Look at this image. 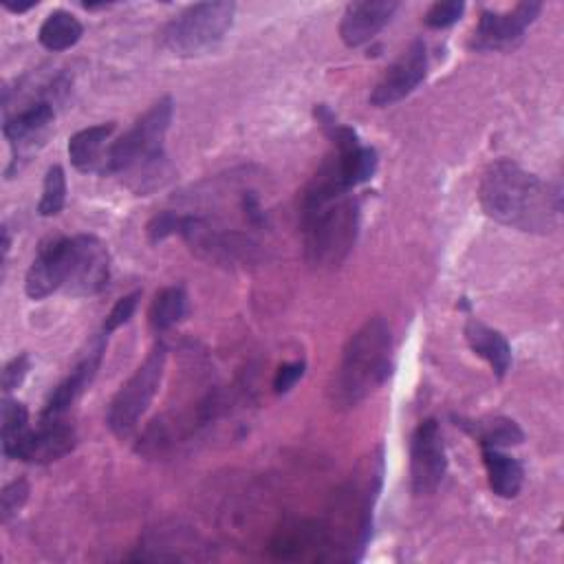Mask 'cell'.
<instances>
[{
    "mask_svg": "<svg viewBox=\"0 0 564 564\" xmlns=\"http://www.w3.org/2000/svg\"><path fill=\"white\" fill-rule=\"evenodd\" d=\"M478 198L489 218L531 234L553 231L562 214L560 187L509 159L494 161L482 172Z\"/></svg>",
    "mask_w": 564,
    "mask_h": 564,
    "instance_id": "obj_1",
    "label": "cell"
},
{
    "mask_svg": "<svg viewBox=\"0 0 564 564\" xmlns=\"http://www.w3.org/2000/svg\"><path fill=\"white\" fill-rule=\"evenodd\" d=\"M392 372V335L383 317L366 319L350 335L337 372L330 383V401L335 408H355Z\"/></svg>",
    "mask_w": 564,
    "mask_h": 564,
    "instance_id": "obj_2",
    "label": "cell"
},
{
    "mask_svg": "<svg viewBox=\"0 0 564 564\" xmlns=\"http://www.w3.org/2000/svg\"><path fill=\"white\" fill-rule=\"evenodd\" d=\"M172 97H163L152 104L123 137L108 145L104 172L128 176L130 185L139 194L159 187L167 165L163 141L172 121Z\"/></svg>",
    "mask_w": 564,
    "mask_h": 564,
    "instance_id": "obj_3",
    "label": "cell"
},
{
    "mask_svg": "<svg viewBox=\"0 0 564 564\" xmlns=\"http://www.w3.org/2000/svg\"><path fill=\"white\" fill-rule=\"evenodd\" d=\"M304 256L315 269L339 267L355 247L359 234V203L339 196L313 212L302 214Z\"/></svg>",
    "mask_w": 564,
    "mask_h": 564,
    "instance_id": "obj_4",
    "label": "cell"
},
{
    "mask_svg": "<svg viewBox=\"0 0 564 564\" xmlns=\"http://www.w3.org/2000/svg\"><path fill=\"white\" fill-rule=\"evenodd\" d=\"M236 2H198L174 15L161 31V46L178 57L214 48L229 31Z\"/></svg>",
    "mask_w": 564,
    "mask_h": 564,
    "instance_id": "obj_5",
    "label": "cell"
},
{
    "mask_svg": "<svg viewBox=\"0 0 564 564\" xmlns=\"http://www.w3.org/2000/svg\"><path fill=\"white\" fill-rule=\"evenodd\" d=\"M167 361V348L165 344H154L143 364L130 375V379L117 390L112 397L108 412H106V425L117 436H128L143 412L150 408L154 394L159 392V386L163 381Z\"/></svg>",
    "mask_w": 564,
    "mask_h": 564,
    "instance_id": "obj_6",
    "label": "cell"
},
{
    "mask_svg": "<svg viewBox=\"0 0 564 564\" xmlns=\"http://www.w3.org/2000/svg\"><path fill=\"white\" fill-rule=\"evenodd\" d=\"M110 278V256L106 245L95 236L68 238V264L64 291L70 295H95Z\"/></svg>",
    "mask_w": 564,
    "mask_h": 564,
    "instance_id": "obj_7",
    "label": "cell"
},
{
    "mask_svg": "<svg viewBox=\"0 0 564 564\" xmlns=\"http://www.w3.org/2000/svg\"><path fill=\"white\" fill-rule=\"evenodd\" d=\"M447 471V456L438 423L425 419L416 425L410 441V482L414 496H430L438 489Z\"/></svg>",
    "mask_w": 564,
    "mask_h": 564,
    "instance_id": "obj_8",
    "label": "cell"
},
{
    "mask_svg": "<svg viewBox=\"0 0 564 564\" xmlns=\"http://www.w3.org/2000/svg\"><path fill=\"white\" fill-rule=\"evenodd\" d=\"M540 2H520L513 9L498 13V11H482L478 26L474 29L469 46L476 51H505L518 44L524 31L533 24L540 15Z\"/></svg>",
    "mask_w": 564,
    "mask_h": 564,
    "instance_id": "obj_9",
    "label": "cell"
},
{
    "mask_svg": "<svg viewBox=\"0 0 564 564\" xmlns=\"http://www.w3.org/2000/svg\"><path fill=\"white\" fill-rule=\"evenodd\" d=\"M55 119L53 101L35 99L26 108L18 110L15 115H7L2 123V132L11 145L13 161L7 174L18 167V161H26L37 148L44 145L48 128Z\"/></svg>",
    "mask_w": 564,
    "mask_h": 564,
    "instance_id": "obj_10",
    "label": "cell"
},
{
    "mask_svg": "<svg viewBox=\"0 0 564 564\" xmlns=\"http://www.w3.org/2000/svg\"><path fill=\"white\" fill-rule=\"evenodd\" d=\"M427 73V53L421 40H414L383 73L370 93V104L377 108L392 106L408 97Z\"/></svg>",
    "mask_w": 564,
    "mask_h": 564,
    "instance_id": "obj_11",
    "label": "cell"
},
{
    "mask_svg": "<svg viewBox=\"0 0 564 564\" xmlns=\"http://www.w3.org/2000/svg\"><path fill=\"white\" fill-rule=\"evenodd\" d=\"M68 264V238H51L40 245L24 280V291L31 300H44L57 289H64Z\"/></svg>",
    "mask_w": 564,
    "mask_h": 564,
    "instance_id": "obj_12",
    "label": "cell"
},
{
    "mask_svg": "<svg viewBox=\"0 0 564 564\" xmlns=\"http://www.w3.org/2000/svg\"><path fill=\"white\" fill-rule=\"evenodd\" d=\"M106 350V335H99L88 350L82 355V359L75 364V368L70 370V375L51 392L42 416L40 419H62V414L82 397V392L93 383L99 366H101V357Z\"/></svg>",
    "mask_w": 564,
    "mask_h": 564,
    "instance_id": "obj_13",
    "label": "cell"
},
{
    "mask_svg": "<svg viewBox=\"0 0 564 564\" xmlns=\"http://www.w3.org/2000/svg\"><path fill=\"white\" fill-rule=\"evenodd\" d=\"M77 434L70 423L62 419H40V427L31 430L26 443L20 449L18 460L46 465L73 452Z\"/></svg>",
    "mask_w": 564,
    "mask_h": 564,
    "instance_id": "obj_14",
    "label": "cell"
},
{
    "mask_svg": "<svg viewBox=\"0 0 564 564\" xmlns=\"http://www.w3.org/2000/svg\"><path fill=\"white\" fill-rule=\"evenodd\" d=\"M399 9V2H350L344 9L339 35L346 46H361L370 42L392 18V13Z\"/></svg>",
    "mask_w": 564,
    "mask_h": 564,
    "instance_id": "obj_15",
    "label": "cell"
},
{
    "mask_svg": "<svg viewBox=\"0 0 564 564\" xmlns=\"http://www.w3.org/2000/svg\"><path fill=\"white\" fill-rule=\"evenodd\" d=\"M112 130H115V123L108 121V123L88 126L75 132L68 139V159L73 167L79 172H104L106 152H108V148L104 150V145L110 139Z\"/></svg>",
    "mask_w": 564,
    "mask_h": 564,
    "instance_id": "obj_16",
    "label": "cell"
},
{
    "mask_svg": "<svg viewBox=\"0 0 564 564\" xmlns=\"http://www.w3.org/2000/svg\"><path fill=\"white\" fill-rule=\"evenodd\" d=\"M465 339H467L469 348L489 364V368L494 370V375L498 379H502L509 372L511 346L498 330L489 328L487 324H482L478 319H467Z\"/></svg>",
    "mask_w": 564,
    "mask_h": 564,
    "instance_id": "obj_17",
    "label": "cell"
},
{
    "mask_svg": "<svg viewBox=\"0 0 564 564\" xmlns=\"http://www.w3.org/2000/svg\"><path fill=\"white\" fill-rule=\"evenodd\" d=\"M482 463L487 469L489 487L500 498H516L522 489L524 469L518 458L500 452L498 447H482Z\"/></svg>",
    "mask_w": 564,
    "mask_h": 564,
    "instance_id": "obj_18",
    "label": "cell"
},
{
    "mask_svg": "<svg viewBox=\"0 0 564 564\" xmlns=\"http://www.w3.org/2000/svg\"><path fill=\"white\" fill-rule=\"evenodd\" d=\"M456 425L463 427L467 434H471L480 447H498L500 449V447L518 445L524 438L518 423L511 419H505V416L480 419V421L456 419Z\"/></svg>",
    "mask_w": 564,
    "mask_h": 564,
    "instance_id": "obj_19",
    "label": "cell"
},
{
    "mask_svg": "<svg viewBox=\"0 0 564 564\" xmlns=\"http://www.w3.org/2000/svg\"><path fill=\"white\" fill-rule=\"evenodd\" d=\"M29 434H31L29 410L24 408V403H20L15 399H9V394H4V399H2V425H0V441H2L4 458L18 460L20 449L26 443Z\"/></svg>",
    "mask_w": 564,
    "mask_h": 564,
    "instance_id": "obj_20",
    "label": "cell"
},
{
    "mask_svg": "<svg viewBox=\"0 0 564 564\" xmlns=\"http://www.w3.org/2000/svg\"><path fill=\"white\" fill-rule=\"evenodd\" d=\"M82 33H84L82 22L73 13L57 9V11L48 13L46 20L42 22V26L37 31V40L44 48L57 53V51H66V48L75 46L79 42Z\"/></svg>",
    "mask_w": 564,
    "mask_h": 564,
    "instance_id": "obj_21",
    "label": "cell"
},
{
    "mask_svg": "<svg viewBox=\"0 0 564 564\" xmlns=\"http://www.w3.org/2000/svg\"><path fill=\"white\" fill-rule=\"evenodd\" d=\"M185 302L187 297L183 286H165L163 291H159L148 311L150 326L156 333L172 328L185 315Z\"/></svg>",
    "mask_w": 564,
    "mask_h": 564,
    "instance_id": "obj_22",
    "label": "cell"
},
{
    "mask_svg": "<svg viewBox=\"0 0 564 564\" xmlns=\"http://www.w3.org/2000/svg\"><path fill=\"white\" fill-rule=\"evenodd\" d=\"M64 203H66V174L62 165H51L44 176L37 212L40 216H55L62 212Z\"/></svg>",
    "mask_w": 564,
    "mask_h": 564,
    "instance_id": "obj_23",
    "label": "cell"
},
{
    "mask_svg": "<svg viewBox=\"0 0 564 564\" xmlns=\"http://www.w3.org/2000/svg\"><path fill=\"white\" fill-rule=\"evenodd\" d=\"M29 482L24 478H18V480H11L9 485L2 487L0 491V520L2 522H9L26 502L29 498Z\"/></svg>",
    "mask_w": 564,
    "mask_h": 564,
    "instance_id": "obj_24",
    "label": "cell"
},
{
    "mask_svg": "<svg viewBox=\"0 0 564 564\" xmlns=\"http://www.w3.org/2000/svg\"><path fill=\"white\" fill-rule=\"evenodd\" d=\"M465 11V2L460 0H445V2H434L427 13H425V24L430 29H445L452 26L454 22L460 20Z\"/></svg>",
    "mask_w": 564,
    "mask_h": 564,
    "instance_id": "obj_25",
    "label": "cell"
},
{
    "mask_svg": "<svg viewBox=\"0 0 564 564\" xmlns=\"http://www.w3.org/2000/svg\"><path fill=\"white\" fill-rule=\"evenodd\" d=\"M183 218H185V216H178V214H174V212H161V214H156V216L148 223V229H145L150 242L156 245V242L165 240V238L172 236V234H181Z\"/></svg>",
    "mask_w": 564,
    "mask_h": 564,
    "instance_id": "obj_26",
    "label": "cell"
},
{
    "mask_svg": "<svg viewBox=\"0 0 564 564\" xmlns=\"http://www.w3.org/2000/svg\"><path fill=\"white\" fill-rule=\"evenodd\" d=\"M139 297H141L139 291L119 297V300L115 302V306L110 308V313L106 315L104 333H112V330H117L119 326H123V324L132 317V313H134V308H137V304H139Z\"/></svg>",
    "mask_w": 564,
    "mask_h": 564,
    "instance_id": "obj_27",
    "label": "cell"
},
{
    "mask_svg": "<svg viewBox=\"0 0 564 564\" xmlns=\"http://www.w3.org/2000/svg\"><path fill=\"white\" fill-rule=\"evenodd\" d=\"M29 368H31L29 355H26V352L15 355V357L4 366V370H2V392H4V394L13 392V390L24 381Z\"/></svg>",
    "mask_w": 564,
    "mask_h": 564,
    "instance_id": "obj_28",
    "label": "cell"
},
{
    "mask_svg": "<svg viewBox=\"0 0 564 564\" xmlns=\"http://www.w3.org/2000/svg\"><path fill=\"white\" fill-rule=\"evenodd\" d=\"M304 368H306V364H304L302 359H300V361H291V364H282V366L275 370L273 390H275L278 394L289 392V390L297 383V379H302Z\"/></svg>",
    "mask_w": 564,
    "mask_h": 564,
    "instance_id": "obj_29",
    "label": "cell"
},
{
    "mask_svg": "<svg viewBox=\"0 0 564 564\" xmlns=\"http://www.w3.org/2000/svg\"><path fill=\"white\" fill-rule=\"evenodd\" d=\"M242 212H245V216L251 225H262L264 223V212H262L260 200L253 192L242 194Z\"/></svg>",
    "mask_w": 564,
    "mask_h": 564,
    "instance_id": "obj_30",
    "label": "cell"
},
{
    "mask_svg": "<svg viewBox=\"0 0 564 564\" xmlns=\"http://www.w3.org/2000/svg\"><path fill=\"white\" fill-rule=\"evenodd\" d=\"M9 247H11V238H9V229L2 227V262L7 260V253H9Z\"/></svg>",
    "mask_w": 564,
    "mask_h": 564,
    "instance_id": "obj_31",
    "label": "cell"
}]
</instances>
